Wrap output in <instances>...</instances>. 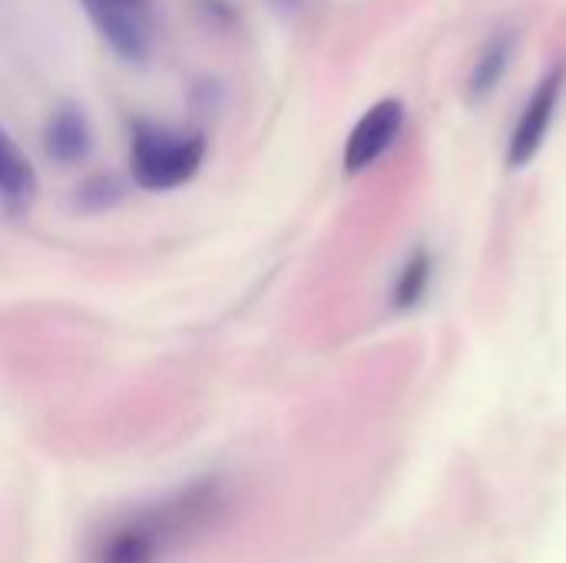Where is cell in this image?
I'll use <instances>...</instances> for the list:
<instances>
[{
    "label": "cell",
    "instance_id": "1",
    "mask_svg": "<svg viewBox=\"0 0 566 563\" xmlns=\"http://www.w3.org/2000/svg\"><path fill=\"white\" fill-rule=\"evenodd\" d=\"M216 508H219V488L199 484L179 494L176 501L123 518L99 538L93 563H156L176 538L199 528Z\"/></svg>",
    "mask_w": 566,
    "mask_h": 563
},
{
    "label": "cell",
    "instance_id": "2",
    "mask_svg": "<svg viewBox=\"0 0 566 563\" xmlns=\"http://www.w3.org/2000/svg\"><path fill=\"white\" fill-rule=\"evenodd\" d=\"M206 159V139L199 133L169 129L159 123H133L129 136V169L133 179L149 192H166L186 186Z\"/></svg>",
    "mask_w": 566,
    "mask_h": 563
},
{
    "label": "cell",
    "instance_id": "3",
    "mask_svg": "<svg viewBox=\"0 0 566 563\" xmlns=\"http://www.w3.org/2000/svg\"><path fill=\"white\" fill-rule=\"evenodd\" d=\"M103 43L126 63H146L156 43L153 0H80Z\"/></svg>",
    "mask_w": 566,
    "mask_h": 563
},
{
    "label": "cell",
    "instance_id": "4",
    "mask_svg": "<svg viewBox=\"0 0 566 563\" xmlns=\"http://www.w3.org/2000/svg\"><path fill=\"white\" fill-rule=\"evenodd\" d=\"M405 126V106L401 100H381L375 103L352 129L348 143H345V169L348 173H361L368 169L371 163H378L391 143L398 139Z\"/></svg>",
    "mask_w": 566,
    "mask_h": 563
},
{
    "label": "cell",
    "instance_id": "5",
    "mask_svg": "<svg viewBox=\"0 0 566 563\" xmlns=\"http://www.w3.org/2000/svg\"><path fill=\"white\" fill-rule=\"evenodd\" d=\"M560 90H564V66H557V70L534 90V96H531L524 116L517 119L514 136H511V149H507L511 166H527V163L541 153L544 139H547V129H551V119H554L557 103H560Z\"/></svg>",
    "mask_w": 566,
    "mask_h": 563
},
{
    "label": "cell",
    "instance_id": "6",
    "mask_svg": "<svg viewBox=\"0 0 566 563\" xmlns=\"http://www.w3.org/2000/svg\"><path fill=\"white\" fill-rule=\"evenodd\" d=\"M43 143H46V153L56 159V163H76L90 153V123L83 116V110L76 106H60L50 123H46V133H43Z\"/></svg>",
    "mask_w": 566,
    "mask_h": 563
},
{
    "label": "cell",
    "instance_id": "7",
    "mask_svg": "<svg viewBox=\"0 0 566 563\" xmlns=\"http://www.w3.org/2000/svg\"><path fill=\"white\" fill-rule=\"evenodd\" d=\"M36 189V173L27 153L0 129V196L27 199Z\"/></svg>",
    "mask_w": 566,
    "mask_h": 563
},
{
    "label": "cell",
    "instance_id": "8",
    "mask_svg": "<svg viewBox=\"0 0 566 563\" xmlns=\"http://www.w3.org/2000/svg\"><path fill=\"white\" fill-rule=\"evenodd\" d=\"M511 50H514V37H507V33L494 37L484 46V53H481V60L474 66V76H471V93L474 96H481V93H488V90L497 86V80L504 76V66L511 60Z\"/></svg>",
    "mask_w": 566,
    "mask_h": 563
},
{
    "label": "cell",
    "instance_id": "9",
    "mask_svg": "<svg viewBox=\"0 0 566 563\" xmlns=\"http://www.w3.org/2000/svg\"><path fill=\"white\" fill-rule=\"evenodd\" d=\"M428 275H431L428 256H415V259L405 265V272H401V279H398V285H395V305H398V309L418 305L421 295H424V289H428Z\"/></svg>",
    "mask_w": 566,
    "mask_h": 563
}]
</instances>
